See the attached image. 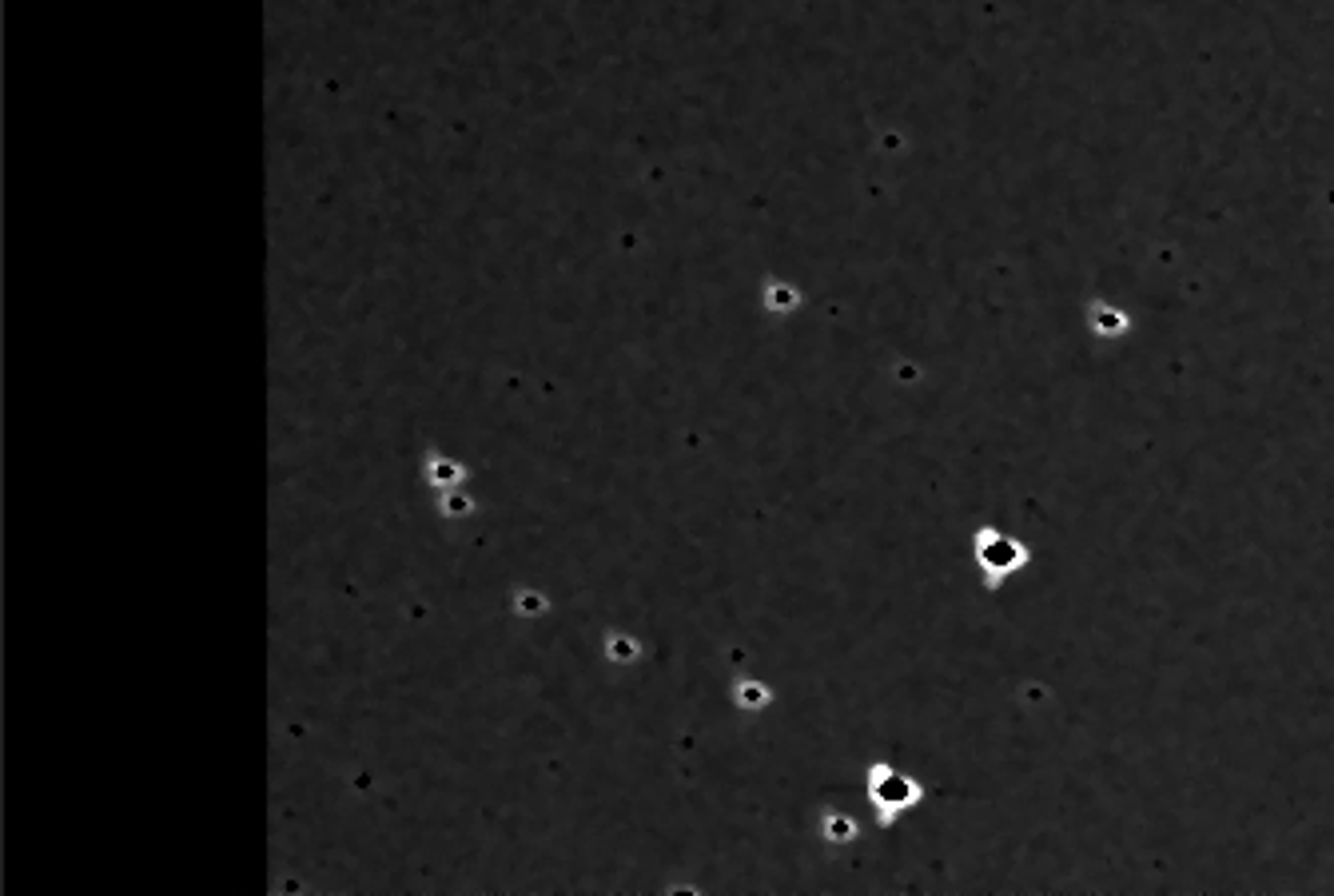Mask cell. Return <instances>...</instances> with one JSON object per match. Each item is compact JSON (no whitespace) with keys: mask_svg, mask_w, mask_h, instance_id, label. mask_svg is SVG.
Masks as SVG:
<instances>
[{"mask_svg":"<svg viewBox=\"0 0 1334 896\" xmlns=\"http://www.w3.org/2000/svg\"><path fill=\"white\" fill-rule=\"evenodd\" d=\"M972 562L980 570L984 590H1000L1004 582H1012L1015 574H1024L1032 566V546L1020 542L1015 534H1004L1000 526H976Z\"/></svg>","mask_w":1334,"mask_h":896,"instance_id":"6da1fadb","label":"cell"},{"mask_svg":"<svg viewBox=\"0 0 1334 896\" xmlns=\"http://www.w3.org/2000/svg\"><path fill=\"white\" fill-rule=\"evenodd\" d=\"M865 789H869V801H873V813L880 825H893L896 816L916 809L920 796H924L920 781H913V777L893 769V765H880V761L865 777Z\"/></svg>","mask_w":1334,"mask_h":896,"instance_id":"7a4b0ae2","label":"cell"},{"mask_svg":"<svg viewBox=\"0 0 1334 896\" xmlns=\"http://www.w3.org/2000/svg\"><path fill=\"white\" fill-rule=\"evenodd\" d=\"M427 482L438 486V490H451V486L462 482V466L451 462V458H442V455H431L427 458Z\"/></svg>","mask_w":1334,"mask_h":896,"instance_id":"3957f363","label":"cell"},{"mask_svg":"<svg viewBox=\"0 0 1334 896\" xmlns=\"http://www.w3.org/2000/svg\"><path fill=\"white\" fill-rule=\"evenodd\" d=\"M821 833L829 836V840H836V845H845V840H853V836H856V821L849 813H836V809H829V813L821 816Z\"/></svg>","mask_w":1334,"mask_h":896,"instance_id":"277c9868","label":"cell"},{"mask_svg":"<svg viewBox=\"0 0 1334 896\" xmlns=\"http://www.w3.org/2000/svg\"><path fill=\"white\" fill-rule=\"evenodd\" d=\"M734 701L741 709H765V705H769V690H765L761 681H737Z\"/></svg>","mask_w":1334,"mask_h":896,"instance_id":"5b68a950","label":"cell"},{"mask_svg":"<svg viewBox=\"0 0 1334 896\" xmlns=\"http://www.w3.org/2000/svg\"><path fill=\"white\" fill-rule=\"evenodd\" d=\"M438 510H442L446 518H462V515H471V510H475V502H471L466 495H458V486H451V490H442V495H438Z\"/></svg>","mask_w":1334,"mask_h":896,"instance_id":"8992f818","label":"cell"},{"mask_svg":"<svg viewBox=\"0 0 1334 896\" xmlns=\"http://www.w3.org/2000/svg\"><path fill=\"white\" fill-rule=\"evenodd\" d=\"M542 610H546L542 594H518V614H542Z\"/></svg>","mask_w":1334,"mask_h":896,"instance_id":"52a82bcc","label":"cell"}]
</instances>
